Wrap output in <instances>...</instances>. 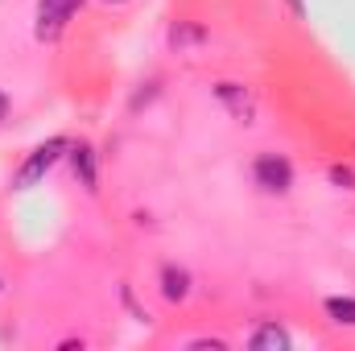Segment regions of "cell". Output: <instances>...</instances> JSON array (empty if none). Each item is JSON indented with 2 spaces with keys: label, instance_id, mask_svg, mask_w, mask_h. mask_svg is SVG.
Wrapping results in <instances>:
<instances>
[{
  "label": "cell",
  "instance_id": "cell-7",
  "mask_svg": "<svg viewBox=\"0 0 355 351\" xmlns=\"http://www.w3.org/2000/svg\"><path fill=\"white\" fill-rule=\"evenodd\" d=\"M71 162H75V174L83 178V186L95 190V153H91V145H75L71 149Z\"/></svg>",
  "mask_w": 355,
  "mask_h": 351
},
{
  "label": "cell",
  "instance_id": "cell-4",
  "mask_svg": "<svg viewBox=\"0 0 355 351\" xmlns=\"http://www.w3.org/2000/svg\"><path fill=\"white\" fill-rule=\"evenodd\" d=\"M248 348H252V351H289V331H285V327H277V323H265V327H257V331H252Z\"/></svg>",
  "mask_w": 355,
  "mask_h": 351
},
{
  "label": "cell",
  "instance_id": "cell-6",
  "mask_svg": "<svg viewBox=\"0 0 355 351\" xmlns=\"http://www.w3.org/2000/svg\"><path fill=\"white\" fill-rule=\"evenodd\" d=\"M162 293H166L170 302H186V293H190V277H186V268H174V264L162 268Z\"/></svg>",
  "mask_w": 355,
  "mask_h": 351
},
{
  "label": "cell",
  "instance_id": "cell-10",
  "mask_svg": "<svg viewBox=\"0 0 355 351\" xmlns=\"http://www.w3.org/2000/svg\"><path fill=\"white\" fill-rule=\"evenodd\" d=\"M4 112H8V99H4V91H0V120H4Z\"/></svg>",
  "mask_w": 355,
  "mask_h": 351
},
{
  "label": "cell",
  "instance_id": "cell-5",
  "mask_svg": "<svg viewBox=\"0 0 355 351\" xmlns=\"http://www.w3.org/2000/svg\"><path fill=\"white\" fill-rule=\"evenodd\" d=\"M215 91H219V99H223V103H227V108H232L240 120H252V116H257V103H252V95L240 87V83H219Z\"/></svg>",
  "mask_w": 355,
  "mask_h": 351
},
{
  "label": "cell",
  "instance_id": "cell-9",
  "mask_svg": "<svg viewBox=\"0 0 355 351\" xmlns=\"http://www.w3.org/2000/svg\"><path fill=\"white\" fill-rule=\"evenodd\" d=\"M331 182H339V186H352L355 174H352V170H343V166H331Z\"/></svg>",
  "mask_w": 355,
  "mask_h": 351
},
{
  "label": "cell",
  "instance_id": "cell-11",
  "mask_svg": "<svg viewBox=\"0 0 355 351\" xmlns=\"http://www.w3.org/2000/svg\"><path fill=\"white\" fill-rule=\"evenodd\" d=\"M103 4H124V0H103Z\"/></svg>",
  "mask_w": 355,
  "mask_h": 351
},
{
  "label": "cell",
  "instance_id": "cell-2",
  "mask_svg": "<svg viewBox=\"0 0 355 351\" xmlns=\"http://www.w3.org/2000/svg\"><path fill=\"white\" fill-rule=\"evenodd\" d=\"M62 153H67V141H62V137H54V141L37 145V149H33V153L25 157V166L17 170V186H21V190H25V186H37L42 178L54 170V162H58Z\"/></svg>",
  "mask_w": 355,
  "mask_h": 351
},
{
  "label": "cell",
  "instance_id": "cell-3",
  "mask_svg": "<svg viewBox=\"0 0 355 351\" xmlns=\"http://www.w3.org/2000/svg\"><path fill=\"white\" fill-rule=\"evenodd\" d=\"M252 178H257V186L268 190V194H285V190L293 186V166H289L281 153H261V157L252 162Z\"/></svg>",
  "mask_w": 355,
  "mask_h": 351
},
{
  "label": "cell",
  "instance_id": "cell-8",
  "mask_svg": "<svg viewBox=\"0 0 355 351\" xmlns=\"http://www.w3.org/2000/svg\"><path fill=\"white\" fill-rule=\"evenodd\" d=\"M327 314L339 327H355V298H327Z\"/></svg>",
  "mask_w": 355,
  "mask_h": 351
},
{
  "label": "cell",
  "instance_id": "cell-1",
  "mask_svg": "<svg viewBox=\"0 0 355 351\" xmlns=\"http://www.w3.org/2000/svg\"><path fill=\"white\" fill-rule=\"evenodd\" d=\"M83 8V0H37V17H33V33L37 42H54L62 37V29L71 25V17Z\"/></svg>",
  "mask_w": 355,
  "mask_h": 351
}]
</instances>
